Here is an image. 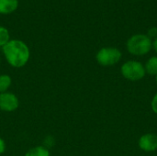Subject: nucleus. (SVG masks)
<instances>
[{"label":"nucleus","mask_w":157,"mask_h":156,"mask_svg":"<svg viewBox=\"0 0 157 156\" xmlns=\"http://www.w3.org/2000/svg\"><path fill=\"white\" fill-rule=\"evenodd\" d=\"M121 58V52L117 48L106 47L100 49L97 55V62L102 66H111L120 62Z\"/></svg>","instance_id":"3"},{"label":"nucleus","mask_w":157,"mask_h":156,"mask_svg":"<svg viewBox=\"0 0 157 156\" xmlns=\"http://www.w3.org/2000/svg\"><path fill=\"white\" fill-rule=\"evenodd\" d=\"M6 146L5 141L2 138H0V154H3L6 152Z\"/></svg>","instance_id":"15"},{"label":"nucleus","mask_w":157,"mask_h":156,"mask_svg":"<svg viewBox=\"0 0 157 156\" xmlns=\"http://www.w3.org/2000/svg\"><path fill=\"white\" fill-rule=\"evenodd\" d=\"M152 40L147 35L136 34L132 36L127 41V50L130 53L142 56L147 54L152 48Z\"/></svg>","instance_id":"2"},{"label":"nucleus","mask_w":157,"mask_h":156,"mask_svg":"<svg viewBox=\"0 0 157 156\" xmlns=\"http://www.w3.org/2000/svg\"><path fill=\"white\" fill-rule=\"evenodd\" d=\"M121 74L128 80L138 81L145 75V69L141 63L129 61L121 66Z\"/></svg>","instance_id":"4"},{"label":"nucleus","mask_w":157,"mask_h":156,"mask_svg":"<svg viewBox=\"0 0 157 156\" xmlns=\"http://www.w3.org/2000/svg\"><path fill=\"white\" fill-rule=\"evenodd\" d=\"M54 144H55V139L52 136H47L43 141V146L47 149L53 147Z\"/></svg>","instance_id":"12"},{"label":"nucleus","mask_w":157,"mask_h":156,"mask_svg":"<svg viewBox=\"0 0 157 156\" xmlns=\"http://www.w3.org/2000/svg\"><path fill=\"white\" fill-rule=\"evenodd\" d=\"M144 69H145V72H147L149 74L151 75H156L157 74V56H154V57H151L145 66H144Z\"/></svg>","instance_id":"9"},{"label":"nucleus","mask_w":157,"mask_h":156,"mask_svg":"<svg viewBox=\"0 0 157 156\" xmlns=\"http://www.w3.org/2000/svg\"><path fill=\"white\" fill-rule=\"evenodd\" d=\"M152 46L154 47V49H155V51L157 52V37L155 38V40H154V42L152 43Z\"/></svg>","instance_id":"16"},{"label":"nucleus","mask_w":157,"mask_h":156,"mask_svg":"<svg viewBox=\"0 0 157 156\" xmlns=\"http://www.w3.org/2000/svg\"><path fill=\"white\" fill-rule=\"evenodd\" d=\"M19 100L17 97L10 92L0 94V110L5 112H13L17 109Z\"/></svg>","instance_id":"5"},{"label":"nucleus","mask_w":157,"mask_h":156,"mask_svg":"<svg viewBox=\"0 0 157 156\" xmlns=\"http://www.w3.org/2000/svg\"><path fill=\"white\" fill-rule=\"evenodd\" d=\"M12 79L7 74H0V94L7 92L8 88L11 86Z\"/></svg>","instance_id":"10"},{"label":"nucleus","mask_w":157,"mask_h":156,"mask_svg":"<svg viewBox=\"0 0 157 156\" xmlns=\"http://www.w3.org/2000/svg\"><path fill=\"white\" fill-rule=\"evenodd\" d=\"M151 106H152V109L153 111L157 114V93L155 95L153 100H152V103H151Z\"/></svg>","instance_id":"13"},{"label":"nucleus","mask_w":157,"mask_h":156,"mask_svg":"<svg viewBox=\"0 0 157 156\" xmlns=\"http://www.w3.org/2000/svg\"><path fill=\"white\" fill-rule=\"evenodd\" d=\"M150 39L151 38H154V37H156L157 36V28H152V29H149V31H148V35H147Z\"/></svg>","instance_id":"14"},{"label":"nucleus","mask_w":157,"mask_h":156,"mask_svg":"<svg viewBox=\"0 0 157 156\" xmlns=\"http://www.w3.org/2000/svg\"><path fill=\"white\" fill-rule=\"evenodd\" d=\"M18 6V0H0V14L13 13Z\"/></svg>","instance_id":"7"},{"label":"nucleus","mask_w":157,"mask_h":156,"mask_svg":"<svg viewBox=\"0 0 157 156\" xmlns=\"http://www.w3.org/2000/svg\"><path fill=\"white\" fill-rule=\"evenodd\" d=\"M3 53L8 64L15 68L25 66L30 57L28 45L19 40H10L3 47Z\"/></svg>","instance_id":"1"},{"label":"nucleus","mask_w":157,"mask_h":156,"mask_svg":"<svg viewBox=\"0 0 157 156\" xmlns=\"http://www.w3.org/2000/svg\"><path fill=\"white\" fill-rule=\"evenodd\" d=\"M139 146L145 152H154L157 150V135L153 133L143 135L139 140Z\"/></svg>","instance_id":"6"},{"label":"nucleus","mask_w":157,"mask_h":156,"mask_svg":"<svg viewBox=\"0 0 157 156\" xmlns=\"http://www.w3.org/2000/svg\"><path fill=\"white\" fill-rule=\"evenodd\" d=\"M10 40V35L7 29L0 26V47H4Z\"/></svg>","instance_id":"11"},{"label":"nucleus","mask_w":157,"mask_h":156,"mask_svg":"<svg viewBox=\"0 0 157 156\" xmlns=\"http://www.w3.org/2000/svg\"><path fill=\"white\" fill-rule=\"evenodd\" d=\"M24 156H51V154L49 149L45 148L43 145H40L29 149Z\"/></svg>","instance_id":"8"},{"label":"nucleus","mask_w":157,"mask_h":156,"mask_svg":"<svg viewBox=\"0 0 157 156\" xmlns=\"http://www.w3.org/2000/svg\"><path fill=\"white\" fill-rule=\"evenodd\" d=\"M155 80H156V84H157V74L155 75Z\"/></svg>","instance_id":"17"}]
</instances>
